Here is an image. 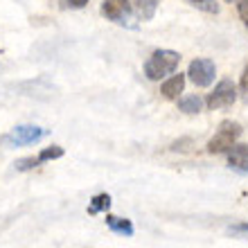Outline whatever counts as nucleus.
<instances>
[{"mask_svg":"<svg viewBox=\"0 0 248 248\" xmlns=\"http://www.w3.org/2000/svg\"><path fill=\"white\" fill-rule=\"evenodd\" d=\"M228 163L232 170L248 171V144H232L228 151Z\"/></svg>","mask_w":248,"mask_h":248,"instance_id":"0eeeda50","label":"nucleus"},{"mask_svg":"<svg viewBox=\"0 0 248 248\" xmlns=\"http://www.w3.org/2000/svg\"><path fill=\"white\" fill-rule=\"evenodd\" d=\"M203 108V99L199 95H187V97L178 99V111L187 113V115H196Z\"/></svg>","mask_w":248,"mask_h":248,"instance_id":"9b49d317","label":"nucleus"},{"mask_svg":"<svg viewBox=\"0 0 248 248\" xmlns=\"http://www.w3.org/2000/svg\"><path fill=\"white\" fill-rule=\"evenodd\" d=\"M235 99H237L235 81H230V79H221V81L215 86V91L208 95V108L210 111H217V108H228V106L235 104Z\"/></svg>","mask_w":248,"mask_h":248,"instance_id":"7ed1b4c3","label":"nucleus"},{"mask_svg":"<svg viewBox=\"0 0 248 248\" xmlns=\"http://www.w3.org/2000/svg\"><path fill=\"white\" fill-rule=\"evenodd\" d=\"M102 14L113 23H129L131 14H133V5L129 0H104L102 2Z\"/></svg>","mask_w":248,"mask_h":248,"instance_id":"423d86ee","label":"nucleus"},{"mask_svg":"<svg viewBox=\"0 0 248 248\" xmlns=\"http://www.w3.org/2000/svg\"><path fill=\"white\" fill-rule=\"evenodd\" d=\"M185 88V75L183 72H178V75H171L163 86H160V93H163V97L167 99H176Z\"/></svg>","mask_w":248,"mask_h":248,"instance_id":"6e6552de","label":"nucleus"},{"mask_svg":"<svg viewBox=\"0 0 248 248\" xmlns=\"http://www.w3.org/2000/svg\"><path fill=\"white\" fill-rule=\"evenodd\" d=\"M36 165H39V158H20V160L14 163V167L18 171H30V170H34Z\"/></svg>","mask_w":248,"mask_h":248,"instance_id":"4468645a","label":"nucleus"},{"mask_svg":"<svg viewBox=\"0 0 248 248\" xmlns=\"http://www.w3.org/2000/svg\"><path fill=\"white\" fill-rule=\"evenodd\" d=\"M235 5H237V14H239L242 23L248 27V0H235Z\"/></svg>","mask_w":248,"mask_h":248,"instance_id":"dca6fc26","label":"nucleus"},{"mask_svg":"<svg viewBox=\"0 0 248 248\" xmlns=\"http://www.w3.org/2000/svg\"><path fill=\"white\" fill-rule=\"evenodd\" d=\"M239 136H242V124L226 120V122L219 124V131L210 138L208 151L210 154H223V151H230Z\"/></svg>","mask_w":248,"mask_h":248,"instance_id":"f03ea898","label":"nucleus"},{"mask_svg":"<svg viewBox=\"0 0 248 248\" xmlns=\"http://www.w3.org/2000/svg\"><path fill=\"white\" fill-rule=\"evenodd\" d=\"M65 2H68L72 9H81V7L88 5V0H65Z\"/></svg>","mask_w":248,"mask_h":248,"instance_id":"f3484780","label":"nucleus"},{"mask_svg":"<svg viewBox=\"0 0 248 248\" xmlns=\"http://www.w3.org/2000/svg\"><path fill=\"white\" fill-rule=\"evenodd\" d=\"M133 12L140 20H151L158 9V0H133Z\"/></svg>","mask_w":248,"mask_h":248,"instance_id":"9d476101","label":"nucleus"},{"mask_svg":"<svg viewBox=\"0 0 248 248\" xmlns=\"http://www.w3.org/2000/svg\"><path fill=\"white\" fill-rule=\"evenodd\" d=\"M192 5H196L199 9H203V12H210V14H217L219 12V5H217L215 0H189Z\"/></svg>","mask_w":248,"mask_h":248,"instance_id":"2eb2a0df","label":"nucleus"},{"mask_svg":"<svg viewBox=\"0 0 248 248\" xmlns=\"http://www.w3.org/2000/svg\"><path fill=\"white\" fill-rule=\"evenodd\" d=\"M63 156V149H61L59 144H52V147H47L39 154V163H46V160H54V158H61Z\"/></svg>","mask_w":248,"mask_h":248,"instance_id":"ddd939ff","label":"nucleus"},{"mask_svg":"<svg viewBox=\"0 0 248 248\" xmlns=\"http://www.w3.org/2000/svg\"><path fill=\"white\" fill-rule=\"evenodd\" d=\"M223 2H232V0H223Z\"/></svg>","mask_w":248,"mask_h":248,"instance_id":"aec40b11","label":"nucleus"},{"mask_svg":"<svg viewBox=\"0 0 248 248\" xmlns=\"http://www.w3.org/2000/svg\"><path fill=\"white\" fill-rule=\"evenodd\" d=\"M106 226H108L113 232L124 235V237H131L136 232V228H133V223H131L129 219H120V217H115V215H106Z\"/></svg>","mask_w":248,"mask_h":248,"instance_id":"1a4fd4ad","label":"nucleus"},{"mask_svg":"<svg viewBox=\"0 0 248 248\" xmlns=\"http://www.w3.org/2000/svg\"><path fill=\"white\" fill-rule=\"evenodd\" d=\"M232 232H244V235H248V223H239V226H232Z\"/></svg>","mask_w":248,"mask_h":248,"instance_id":"6ab92c4d","label":"nucleus"},{"mask_svg":"<svg viewBox=\"0 0 248 248\" xmlns=\"http://www.w3.org/2000/svg\"><path fill=\"white\" fill-rule=\"evenodd\" d=\"M242 91L244 93H248V65H246V70H244V75H242Z\"/></svg>","mask_w":248,"mask_h":248,"instance_id":"a211bd4d","label":"nucleus"},{"mask_svg":"<svg viewBox=\"0 0 248 248\" xmlns=\"http://www.w3.org/2000/svg\"><path fill=\"white\" fill-rule=\"evenodd\" d=\"M215 75H217V65H215V61H210V59H194L187 68V77L199 88H205V86L212 84Z\"/></svg>","mask_w":248,"mask_h":248,"instance_id":"39448f33","label":"nucleus"},{"mask_svg":"<svg viewBox=\"0 0 248 248\" xmlns=\"http://www.w3.org/2000/svg\"><path fill=\"white\" fill-rule=\"evenodd\" d=\"M108 208H111V196L97 194V196H93L91 205H88V212H91V215H97V212H106Z\"/></svg>","mask_w":248,"mask_h":248,"instance_id":"f8f14e48","label":"nucleus"},{"mask_svg":"<svg viewBox=\"0 0 248 248\" xmlns=\"http://www.w3.org/2000/svg\"><path fill=\"white\" fill-rule=\"evenodd\" d=\"M178 63H181V54L174 50H156L151 52V57L144 61V75L151 81H160L167 75L176 72Z\"/></svg>","mask_w":248,"mask_h":248,"instance_id":"f257e3e1","label":"nucleus"},{"mask_svg":"<svg viewBox=\"0 0 248 248\" xmlns=\"http://www.w3.org/2000/svg\"><path fill=\"white\" fill-rule=\"evenodd\" d=\"M43 136H46V129L32 126V124H23V126L12 129V133L2 136V144H9V147H23V144L39 142Z\"/></svg>","mask_w":248,"mask_h":248,"instance_id":"20e7f679","label":"nucleus"}]
</instances>
